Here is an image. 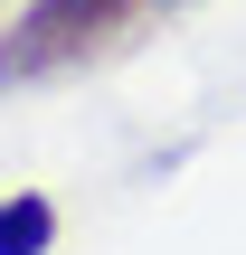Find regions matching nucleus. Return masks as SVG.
Listing matches in <instances>:
<instances>
[{
  "label": "nucleus",
  "mask_w": 246,
  "mask_h": 255,
  "mask_svg": "<svg viewBox=\"0 0 246 255\" xmlns=\"http://www.w3.org/2000/svg\"><path fill=\"white\" fill-rule=\"evenodd\" d=\"M142 0H28V19L0 38V76H47L66 57H85L114 19H133Z\"/></svg>",
  "instance_id": "obj_1"
},
{
  "label": "nucleus",
  "mask_w": 246,
  "mask_h": 255,
  "mask_svg": "<svg viewBox=\"0 0 246 255\" xmlns=\"http://www.w3.org/2000/svg\"><path fill=\"white\" fill-rule=\"evenodd\" d=\"M47 246H57V208L38 189H9L0 199V255H47Z\"/></svg>",
  "instance_id": "obj_2"
}]
</instances>
